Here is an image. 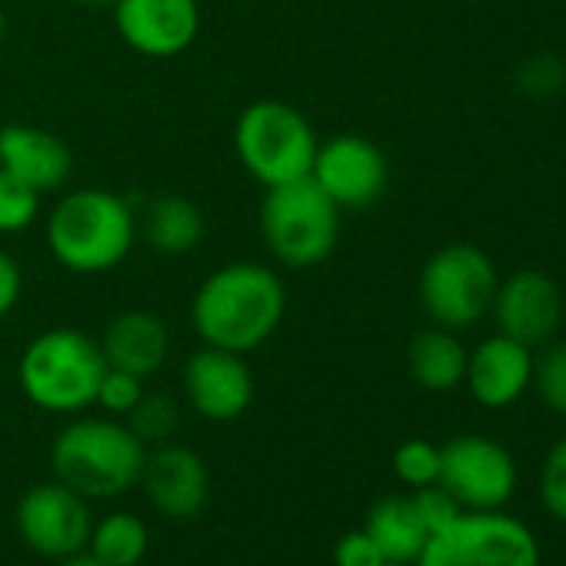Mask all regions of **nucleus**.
Instances as JSON below:
<instances>
[{
	"label": "nucleus",
	"instance_id": "obj_21",
	"mask_svg": "<svg viewBox=\"0 0 566 566\" xmlns=\"http://www.w3.org/2000/svg\"><path fill=\"white\" fill-rule=\"evenodd\" d=\"M467 347L460 344L457 331L447 327H430L423 334L413 337L407 364H410V377L433 394H447L457 390L467 377Z\"/></svg>",
	"mask_w": 566,
	"mask_h": 566
},
{
	"label": "nucleus",
	"instance_id": "obj_2",
	"mask_svg": "<svg viewBox=\"0 0 566 566\" xmlns=\"http://www.w3.org/2000/svg\"><path fill=\"white\" fill-rule=\"evenodd\" d=\"M48 250L51 256L81 276L111 273L127 260L137 240L134 207L104 187L71 190L48 213Z\"/></svg>",
	"mask_w": 566,
	"mask_h": 566
},
{
	"label": "nucleus",
	"instance_id": "obj_6",
	"mask_svg": "<svg viewBox=\"0 0 566 566\" xmlns=\"http://www.w3.org/2000/svg\"><path fill=\"white\" fill-rule=\"evenodd\" d=\"M317 147L314 124L287 101H253L233 124V154L263 190L311 177Z\"/></svg>",
	"mask_w": 566,
	"mask_h": 566
},
{
	"label": "nucleus",
	"instance_id": "obj_31",
	"mask_svg": "<svg viewBox=\"0 0 566 566\" xmlns=\"http://www.w3.org/2000/svg\"><path fill=\"white\" fill-rule=\"evenodd\" d=\"M559 84H563V67H559L556 57H546V54L530 57V61L523 64V71H520V87H523L526 94L543 97V94L559 91Z\"/></svg>",
	"mask_w": 566,
	"mask_h": 566
},
{
	"label": "nucleus",
	"instance_id": "obj_13",
	"mask_svg": "<svg viewBox=\"0 0 566 566\" xmlns=\"http://www.w3.org/2000/svg\"><path fill=\"white\" fill-rule=\"evenodd\" d=\"M490 311H493L503 337L533 350L539 344H549V337L559 331L563 297H559V287L546 273L516 270L496 287Z\"/></svg>",
	"mask_w": 566,
	"mask_h": 566
},
{
	"label": "nucleus",
	"instance_id": "obj_33",
	"mask_svg": "<svg viewBox=\"0 0 566 566\" xmlns=\"http://www.w3.org/2000/svg\"><path fill=\"white\" fill-rule=\"evenodd\" d=\"M61 566H104V563L94 559L91 553H77V556H71V559H61Z\"/></svg>",
	"mask_w": 566,
	"mask_h": 566
},
{
	"label": "nucleus",
	"instance_id": "obj_22",
	"mask_svg": "<svg viewBox=\"0 0 566 566\" xmlns=\"http://www.w3.org/2000/svg\"><path fill=\"white\" fill-rule=\"evenodd\" d=\"M150 549V533L137 513L117 510L104 520H94L87 553L104 566H137Z\"/></svg>",
	"mask_w": 566,
	"mask_h": 566
},
{
	"label": "nucleus",
	"instance_id": "obj_17",
	"mask_svg": "<svg viewBox=\"0 0 566 566\" xmlns=\"http://www.w3.org/2000/svg\"><path fill=\"white\" fill-rule=\"evenodd\" d=\"M463 384H470L476 403L490 410H503L516 403L533 384V354L530 347L496 334L467 357Z\"/></svg>",
	"mask_w": 566,
	"mask_h": 566
},
{
	"label": "nucleus",
	"instance_id": "obj_5",
	"mask_svg": "<svg viewBox=\"0 0 566 566\" xmlns=\"http://www.w3.org/2000/svg\"><path fill=\"white\" fill-rule=\"evenodd\" d=\"M256 223L266 253L291 270L321 266L340 240V207L311 177L270 187Z\"/></svg>",
	"mask_w": 566,
	"mask_h": 566
},
{
	"label": "nucleus",
	"instance_id": "obj_18",
	"mask_svg": "<svg viewBox=\"0 0 566 566\" xmlns=\"http://www.w3.org/2000/svg\"><path fill=\"white\" fill-rule=\"evenodd\" d=\"M101 354L107 360V367L134 374L140 380L154 377L167 354H170V334L167 324L150 314V311H124L117 314L104 334H101Z\"/></svg>",
	"mask_w": 566,
	"mask_h": 566
},
{
	"label": "nucleus",
	"instance_id": "obj_23",
	"mask_svg": "<svg viewBox=\"0 0 566 566\" xmlns=\"http://www.w3.org/2000/svg\"><path fill=\"white\" fill-rule=\"evenodd\" d=\"M124 423L137 433V440L144 447H157L177 433L180 410H177L174 397H167V394H144L137 400V407L124 417Z\"/></svg>",
	"mask_w": 566,
	"mask_h": 566
},
{
	"label": "nucleus",
	"instance_id": "obj_20",
	"mask_svg": "<svg viewBox=\"0 0 566 566\" xmlns=\"http://www.w3.org/2000/svg\"><path fill=\"white\" fill-rule=\"evenodd\" d=\"M367 536L380 546L387 563H400V566H413L430 539L417 506L410 496H384L370 506L367 523H364Z\"/></svg>",
	"mask_w": 566,
	"mask_h": 566
},
{
	"label": "nucleus",
	"instance_id": "obj_30",
	"mask_svg": "<svg viewBox=\"0 0 566 566\" xmlns=\"http://www.w3.org/2000/svg\"><path fill=\"white\" fill-rule=\"evenodd\" d=\"M334 566H387L380 546L367 536V530L344 533L334 546Z\"/></svg>",
	"mask_w": 566,
	"mask_h": 566
},
{
	"label": "nucleus",
	"instance_id": "obj_25",
	"mask_svg": "<svg viewBox=\"0 0 566 566\" xmlns=\"http://www.w3.org/2000/svg\"><path fill=\"white\" fill-rule=\"evenodd\" d=\"M394 473L410 486H430L440 480V447L430 440H407L394 450Z\"/></svg>",
	"mask_w": 566,
	"mask_h": 566
},
{
	"label": "nucleus",
	"instance_id": "obj_1",
	"mask_svg": "<svg viewBox=\"0 0 566 566\" xmlns=\"http://www.w3.org/2000/svg\"><path fill=\"white\" fill-rule=\"evenodd\" d=\"M287 287L276 270L256 260H233L213 270L190 301V324L203 347L253 354L283 324Z\"/></svg>",
	"mask_w": 566,
	"mask_h": 566
},
{
	"label": "nucleus",
	"instance_id": "obj_32",
	"mask_svg": "<svg viewBox=\"0 0 566 566\" xmlns=\"http://www.w3.org/2000/svg\"><path fill=\"white\" fill-rule=\"evenodd\" d=\"M21 294H24V270L8 250H0V321L21 304Z\"/></svg>",
	"mask_w": 566,
	"mask_h": 566
},
{
	"label": "nucleus",
	"instance_id": "obj_28",
	"mask_svg": "<svg viewBox=\"0 0 566 566\" xmlns=\"http://www.w3.org/2000/svg\"><path fill=\"white\" fill-rule=\"evenodd\" d=\"M140 397H144V380H140V377L107 367V374H104V380H101V387H97L94 407H101V410L111 413V417H127V413L137 407Z\"/></svg>",
	"mask_w": 566,
	"mask_h": 566
},
{
	"label": "nucleus",
	"instance_id": "obj_34",
	"mask_svg": "<svg viewBox=\"0 0 566 566\" xmlns=\"http://www.w3.org/2000/svg\"><path fill=\"white\" fill-rule=\"evenodd\" d=\"M77 8H87V11H104V8H111L114 0H74Z\"/></svg>",
	"mask_w": 566,
	"mask_h": 566
},
{
	"label": "nucleus",
	"instance_id": "obj_24",
	"mask_svg": "<svg viewBox=\"0 0 566 566\" xmlns=\"http://www.w3.org/2000/svg\"><path fill=\"white\" fill-rule=\"evenodd\" d=\"M41 213V193L0 167V233H24Z\"/></svg>",
	"mask_w": 566,
	"mask_h": 566
},
{
	"label": "nucleus",
	"instance_id": "obj_27",
	"mask_svg": "<svg viewBox=\"0 0 566 566\" xmlns=\"http://www.w3.org/2000/svg\"><path fill=\"white\" fill-rule=\"evenodd\" d=\"M539 500H543V510L553 520L566 523V437L543 460V470H539Z\"/></svg>",
	"mask_w": 566,
	"mask_h": 566
},
{
	"label": "nucleus",
	"instance_id": "obj_4",
	"mask_svg": "<svg viewBox=\"0 0 566 566\" xmlns=\"http://www.w3.org/2000/svg\"><path fill=\"white\" fill-rule=\"evenodd\" d=\"M104 374L107 360L101 344L74 327L38 334L18 360V384L24 397L38 410L61 417H74L94 407Z\"/></svg>",
	"mask_w": 566,
	"mask_h": 566
},
{
	"label": "nucleus",
	"instance_id": "obj_10",
	"mask_svg": "<svg viewBox=\"0 0 566 566\" xmlns=\"http://www.w3.org/2000/svg\"><path fill=\"white\" fill-rule=\"evenodd\" d=\"M14 523L21 539L48 556V559H71L77 553H87L94 516L81 493L64 486L61 480L31 486L14 510Z\"/></svg>",
	"mask_w": 566,
	"mask_h": 566
},
{
	"label": "nucleus",
	"instance_id": "obj_12",
	"mask_svg": "<svg viewBox=\"0 0 566 566\" xmlns=\"http://www.w3.org/2000/svg\"><path fill=\"white\" fill-rule=\"evenodd\" d=\"M114 28L140 57H180L200 34V0H114Z\"/></svg>",
	"mask_w": 566,
	"mask_h": 566
},
{
	"label": "nucleus",
	"instance_id": "obj_7",
	"mask_svg": "<svg viewBox=\"0 0 566 566\" xmlns=\"http://www.w3.org/2000/svg\"><path fill=\"white\" fill-rule=\"evenodd\" d=\"M496 266L473 243L440 247L420 270L423 314L447 331H467L480 324L496 297Z\"/></svg>",
	"mask_w": 566,
	"mask_h": 566
},
{
	"label": "nucleus",
	"instance_id": "obj_9",
	"mask_svg": "<svg viewBox=\"0 0 566 566\" xmlns=\"http://www.w3.org/2000/svg\"><path fill=\"white\" fill-rule=\"evenodd\" d=\"M463 510H503L516 490L510 450L490 437L463 433L440 447V480Z\"/></svg>",
	"mask_w": 566,
	"mask_h": 566
},
{
	"label": "nucleus",
	"instance_id": "obj_35",
	"mask_svg": "<svg viewBox=\"0 0 566 566\" xmlns=\"http://www.w3.org/2000/svg\"><path fill=\"white\" fill-rule=\"evenodd\" d=\"M4 38H8V14L0 8V48H4Z\"/></svg>",
	"mask_w": 566,
	"mask_h": 566
},
{
	"label": "nucleus",
	"instance_id": "obj_14",
	"mask_svg": "<svg viewBox=\"0 0 566 566\" xmlns=\"http://www.w3.org/2000/svg\"><path fill=\"white\" fill-rule=\"evenodd\" d=\"M253 374L240 354L203 347L184 364V394L190 407L213 423L243 417L253 403Z\"/></svg>",
	"mask_w": 566,
	"mask_h": 566
},
{
	"label": "nucleus",
	"instance_id": "obj_26",
	"mask_svg": "<svg viewBox=\"0 0 566 566\" xmlns=\"http://www.w3.org/2000/svg\"><path fill=\"white\" fill-rule=\"evenodd\" d=\"M533 387L539 400L566 417V340L549 344L539 360H533Z\"/></svg>",
	"mask_w": 566,
	"mask_h": 566
},
{
	"label": "nucleus",
	"instance_id": "obj_15",
	"mask_svg": "<svg viewBox=\"0 0 566 566\" xmlns=\"http://www.w3.org/2000/svg\"><path fill=\"white\" fill-rule=\"evenodd\" d=\"M140 486L150 506L170 520H190L207 506L210 496V470L190 447L180 443H157L147 447Z\"/></svg>",
	"mask_w": 566,
	"mask_h": 566
},
{
	"label": "nucleus",
	"instance_id": "obj_16",
	"mask_svg": "<svg viewBox=\"0 0 566 566\" xmlns=\"http://www.w3.org/2000/svg\"><path fill=\"white\" fill-rule=\"evenodd\" d=\"M0 167L44 197L67 187L74 174V154L64 144V137L44 127L8 124L0 127Z\"/></svg>",
	"mask_w": 566,
	"mask_h": 566
},
{
	"label": "nucleus",
	"instance_id": "obj_29",
	"mask_svg": "<svg viewBox=\"0 0 566 566\" xmlns=\"http://www.w3.org/2000/svg\"><path fill=\"white\" fill-rule=\"evenodd\" d=\"M410 500H413V506H417V513H420V520H423V526H427L430 536L443 533L463 513V506L457 503V496L450 490H443L440 483H430V486L413 490Z\"/></svg>",
	"mask_w": 566,
	"mask_h": 566
},
{
	"label": "nucleus",
	"instance_id": "obj_3",
	"mask_svg": "<svg viewBox=\"0 0 566 566\" xmlns=\"http://www.w3.org/2000/svg\"><path fill=\"white\" fill-rule=\"evenodd\" d=\"M147 447L114 417L71 420L51 443L54 480L84 500H111L140 486Z\"/></svg>",
	"mask_w": 566,
	"mask_h": 566
},
{
	"label": "nucleus",
	"instance_id": "obj_8",
	"mask_svg": "<svg viewBox=\"0 0 566 566\" xmlns=\"http://www.w3.org/2000/svg\"><path fill=\"white\" fill-rule=\"evenodd\" d=\"M413 566H539V543L503 510H463L430 536Z\"/></svg>",
	"mask_w": 566,
	"mask_h": 566
},
{
	"label": "nucleus",
	"instance_id": "obj_36",
	"mask_svg": "<svg viewBox=\"0 0 566 566\" xmlns=\"http://www.w3.org/2000/svg\"><path fill=\"white\" fill-rule=\"evenodd\" d=\"M387 566H400V563H387Z\"/></svg>",
	"mask_w": 566,
	"mask_h": 566
},
{
	"label": "nucleus",
	"instance_id": "obj_11",
	"mask_svg": "<svg viewBox=\"0 0 566 566\" xmlns=\"http://www.w3.org/2000/svg\"><path fill=\"white\" fill-rule=\"evenodd\" d=\"M311 180L340 210H364L384 197L390 164L374 140L360 134H337L317 147Z\"/></svg>",
	"mask_w": 566,
	"mask_h": 566
},
{
	"label": "nucleus",
	"instance_id": "obj_19",
	"mask_svg": "<svg viewBox=\"0 0 566 566\" xmlns=\"http://www.w3.org/2000/svg\"><path fill=\"white\" fill-rule=\"evenodd\" d=\"M140 233L154 253L184 256L200 247V240L207 233V220L193 200H187L180 193H160L144 207Z\"/></svg>",
	"mask_w": 566,
	"mask_h": 566
}]
</instances>
